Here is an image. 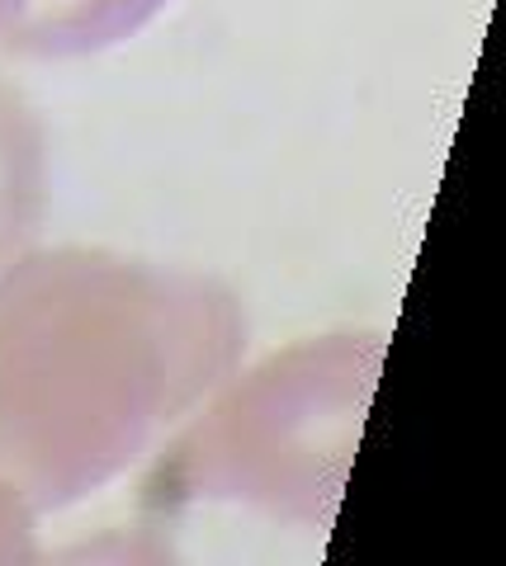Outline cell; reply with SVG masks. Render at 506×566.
<instances>
[{"label": "cell", "instance_id": "5b68a950", "mask_svg": "<svg viewBox=\"0 0 506 566\" xmlns=\"http://www.w3.org/2000/svg\"><path fill=\"white\" fill-rule=\"evenodd\" d=\"M33 505L0 476V566H24L43 562L39 553V528H33Z\"/></svg>", "mask_w": 506, "mask_h": 566}, {"label": "cell", "instance_id": "3957f363", "mask_svg": "<svg viewBox=\"0 0 506 566\" xmlns=\"http://www.w3.org/2000/svg\"><path fill=\"white\" fill-rule=\"evenodd\" d=\"M171 0H24L0 33V52L29 62L95 57L143 33Z\"/></svg>", "mask_w": 506, "mask_h": 566}, {"label": "cell", "instance_id": "52a82bcc", "mask_svg": "<svg viewBox=\"0 0 506 566\" xmlns=\"http://www.w3.org/2000/svg\"><path fill=\"white\" fill-rule=\"evenodd\" d=\"M20 10H24V0H0V33L10 29V20H14Z\"/></svg>", "mask_w": 506, "mask_h": 566}, {"label": "cell", "instance_id": "7a4b0ae2", "mask_svg": "<svg viewBox=\"0 0 506 566\" xmlns=\"http://www.w3.org/2000/svg\"><path fill=\"white\" fill-rule=\"evenodd\" d=\"M379 331L303 335L266 354L171 430L137 486V510L166 524L199 505L331 528L383 368Z\"/></svg>", "mask_w": 506, "mask_h": 566}, {"label": "cell", "instance_id": "277c9868", "mask_svg": "<svg viewBox=\"0 0 506 566\" xmlns=\"http://www.w3.org/2000/svg\"><path fill=\"white\" fill-rule=\"evenodd\" d=\"M48 128L33 99L0 76V274L43 232L48 218Z\"/></svg>", "mask_w": 506, "mask_h": 566}, {"label": "cell", "instance_id": "6da1fadb", "mask_svg": "<svg viewBox=\"0 0 506 566\" xmlns=\"http://www.w3.org/2000/svg\"><path fill=\"white\" fill-rule=\"evenodd\" d=\"M247 303L204 270L110 245L24 251L0 274V476L58 515L118 482L228 382Z\"/></svg>", "mask_w": 506, "mask_h": 566}, {"label": "cell", "instance_id": "8992f818", "mask_svg": "<svg viewBox=\"0 0 506 566\" xmlns=\"http://www.w3.org/2000/svg\"><path fill=\"white\" fill-rule=\"evenodd\" d=\"M58 557H171V547L156 538V543H124V538H104V543H81V547H66V553H58Z\"/></svg>", "mask_w": 506, "mask_h": 566}]
</instances>
